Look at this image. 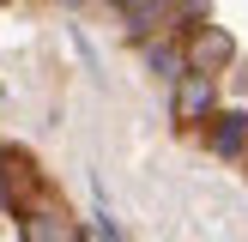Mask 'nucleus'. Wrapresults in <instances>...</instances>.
<instances>
[{
    "label": "nucleus",
    "instance_id": "6e6552de",
    "mask_svg": "<svg viewBox=\"0 0 248 242\" xmlns=\"http://www.w3.org/2000/svg\"><path fill=\"white\" fill-rule=\"evenodd\" d=\"M73 6H79V0H73Z\"/></svg>",
    "mask_w": 248,
    "mask_h": 242
},
{
    "label": "nucleus",
    "instance_id": "20e7f679",
    "mask_svg": "<svg viewBox=\"0 0 248 242\" xmlns=\"http://www.w3.org/2000/svg\"><path fill=\"white\" fill-rule=\"evenodd\" d=\"M24 242H79V236H73V224L61 212H31L24 218Z\"/></svg>",
    "mask_w": 248,
    "mask_h": 242
},
{
    "label": "nucleus",
    "instance_id": "39448f33",
    "mask_svg": "<svg viewBox=\"0 0 248 242\" xmlns=\"http://www.w3.org/2000/svg\"><path fill=\"white\" fill-rule=\"evenodd\" d=\"M242 145H248V115H218L212 151H218V157H242Z\"/></svg>",
    "mask_w": 248,
    "mask_h": 242
},
{
    "label": "nucleus",
    "instance_id": "f257e3e1",
    "mask_svg": "<svg viewBox=\"0 0 248 242\" xmlns=\"http://www.w3.org/2000/svg\"><path fill=\"white\" fill-rule=\"evenodd\" d=\"M230 60H236V36H230L224 24H200L194 43H188V73H206V79H212V73L230 67Z\"/></svg>",
    "mask_w": 248,
    "mask_h": 242
},
{
    "label": "nucleus",
    "instance_id": "f03ea898",
    "mask_svg": "<svg viewBox=\"0 0 248 242\" xmlns=\"http://www.w3.org/2000/svg\"><path fill=\"white\" fill-rule=\"evenodd\" d=\"M218 103V85L206 79V73H188V79L176 85V121H206Z\"/></svg>",
    "mask_w": 248,
    "mask_h": 242
},
{
    "label": "nucleus",
    "instance_id": "7ed1b4c3",
    "mask_svg": "<svg viewBox=\"0 0 248 242\" xmlns=\"http://www.w3.org/2000/svg\"><path fill=\"white\" fill-rule=\"evenodd\" d=\"M145 67H152L157 79L182 85V79H188V48H176V43H152V48H145Z\"/></svg>",
    "mask_w": 248,
    "mask_h": 242
},
{
    "label": "nucleus",
    "instance_id": "423d86ee",
    "mask_svg": "<svg viewBox=\"0 0 248 242\" xmlns=\"http://www.w3.org/2000/svg\"><path fill=\"white\" fill-rule=\"evenodd\" d=\"M121 12H127V30H133V36H145V30H152V24H164L170 0H127V6H121Z\"/></svg>",
    "mask_w": 248,
    "mask_h": 242
},
{
    "label": "nucleus",
    "instance_id": "0eeeda50",
    "mask_svg": "<svg viewBox=\"0 0 248 242\" xmlns=\"http://www.w3.org/2000/svg\"><path fill=\"white\" fill-rule=\"evenodd\" d=\"M91 242H115V224H109V218H97V236Z\"/></svg>",
    "mask_w": 248,
    "mask_h": 242
}]
</instances>
